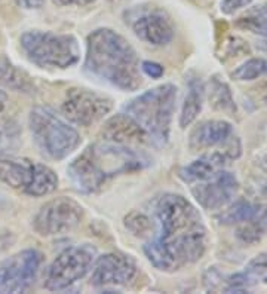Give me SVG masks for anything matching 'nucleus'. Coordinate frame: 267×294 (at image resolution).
<instances>
[{
  "label": "nucleus",
  "mask_w": 267,
  "mask_h": 294,
  "mask_svg": "<svg viewBox=\"0 0 267 294\" xmlns=\"http://www.w3.org/2000/svg\"><path fill=\"white\" fill-rule=\"evenodd\" d=\"M6 103H8V95H6V92H5V91H2V89H0V113L5 110Z\"/></svg>",
  "instance_id": "2f4dec72"
},
{
  "label": "nucleus",
  "mask_w": 267,
  "mask_h": 294,
  "mask_svg": "<svg viewBox=\"0 0 267 294\" xmlns=\"http://www.w3.org/2000/svg\"><path fill=\"white\" fill-rule=\"evenodd\" d=\"M264 282H266V285H267V278H266V281H264Z\"/></svg>",
  "instance_id": "c9c22d12"
},
{
  "label": "nucleus",
  "mask_w": 267,
  "mask_h": 294,
  "mask_svg": "<svg viewBox=\"0 0 267 294\" xmlns=\"http://www.w3.org/2000/svg\"><path fill=\"white\" fill-rule=\"evenodd\" d=\"M84 207L67 196L48 201L33 220V227L40 237H58L69 233L84 220Z\"/></svg>",
  "instance_id": "9b49d317"
},
{
  "label": "nucleus",
  "mask_w": 267,
  "mask_h": 294,
  "mask_svg": "<svg viewBox=\"0 0 267 294\" xmlns=\"http://www.w3.org/2000/svg\"><path fill=\"white\" fill-rule=\"evenodd\" d=\"M135 262L120 252H107L95 259L91 269V284L97 288L124 287L137 277Z\"/></svg>",
  "instance_id": "ddd939ff"
},
{
  "label": "nucleus",
  "mask_w": 267,
  "mask_h": 294,
  "mask_svg": "<svg viewBox=\"0 0 267 294\" xmlns=\"http://www.w3.org/2000/svg\"><path fill=\"white\" fill-rule=\"evenodd\" d=\"M221 210L223 211L217 215V220L221 224L233 226V224H242L254 220L261 210V205L239 199V201L230 202Z\"/></svg>",
  "instance_id": "412c9836"
},
{
  "label": "nucleus",
  "mask_w": 267,
  "mask_h": 294,
  "mask_svg": "<svg viewBox=\"0 0 267 294\" xmlns=\"http://www.w3.org/2000/svg\"><path fill=\"white\" fill-rule=\"evenodd\" d=\"M84 69L89 76L120 91H135L142 82L134 46L112 28H97L88 36Z\"/></svg>",
  "instance_id": "f257e3e1"
},
{
  "label": "nucleus",
  "mask_w": 267,
  "mask_h": 294,
  "mask_svg": "<svg viewBox=\"0 0 267 294\" xmlns=\"http://www.w3.org/2000/svg\"><path fill=\"white\" fill-rule=\"evenodd\" d=\"M58 187V175L52 168L43 164H34V171L31 182L24 190L27 195L40 198V196L51 195Z\"/></svg>",
  "instance_id": "4be33fe9"
},
{
  "label": "nucleus",
  "mask_w": 267,
  "mask_h": 294,
  "mask_svg": "<svg viewBox=\"0 0 267 294\" xmlns=\"http://www.w3.org/2000/svg\"><path fill=\"white\" fill-rule=\"evenodd\" d=\"M19 45L28 61L42 69L66 70L80 60V46L73 34L30 30L21 36Z\"/></svg>",
  "instance_id": "39448f33"
},
{
  "label": "nucleus",
  "mask_w": 267,
  "mask_h": 294,
  "mask_svg": "<svg viewBox=\"0 0 267 294\" xmlns=\"http://www.w3.org/2000/svg\"><path fill=\"white\" fill-rule=\"evenodd\" d=\"M112 98L88 88L67 89L61 103L63 116L73 125L84 128L98 124L112 112Z\"/></svg>",
  "instance_id": "9d476101"
},
{
  "label": "nucleus",
  "mask_w": 267,
  "mask_h": 294,
  "mask_svg": "<svg viewBox=\"0 0 267 294\" xmlns=\"http://www.w3.org/2000/svg\"><path fill=\"white\" fill-rule=\"evenodd\" d=\"M141 71L152 79H160L165 73V69L155 61H142L141 63Z\"/></svg>",
  "instance_id": "bb28decb"
},
{
  "label": "nucleus",
  "mask_w": 267,
  "mask_h": 294,
  "mask_svg": "<svg viewBox=\"0 0 267 294\" xmlns=\"http://www.w3.org/2000/svg\"><path fill=\"white\" fill-rule=\"evenodd\" d=\"M28 125L37 149L51 161H63L80 146L77 129L51 107H34L28 116Z\"/></svg>",
  "instance_id": "20e7f679"
},
{
  "label": "nucleus",
  "mask_w": 267,
  "mask_h": 294,
  "mask_svg": "<svg viewBox=\"0 0 267 294\" xmlns=\"http://www.w3.org/2000/svg\"><path fill=\"white\" fill-rule=\"evenodd\" d=\"M147 165L149 159L137 149L104 140L77 154L67 168V175L76 190L97 193L113 177L141 171Z\"/></svg>",
  "instance_id": "f03ea898"
},
{
  "label": "nucleus",
  "mask_w": 267,
  "mask_h": 294,
  "mask_svg": "<svg viewBox=\"0 0 267 294\" xmlns=\"http://www.w3.org/2000/svg\"><path fill=\"white\" fill-rule=\"evenodd\" d=\"M208 98L211 106L218 110V112L233 114L236 112V104L232 95V91L229 85L220 81L218 77H212L210 82V89H208Z\"/></svg>",
  "instance_id": "b1692460"
},
{
  "label": "nucleus",
  "mask_w": 267,
  "mask_h": 294,
  "mask_svg": "<svg viewBox=\"0 0 267 294\" xmlns=\"http://www.w3.org/2000/svg\"><path fill=\"white\" fill-rule=\"evenodd\" d=\"M239 190V182L235 174L220 169L210 179L195 183L192 195L205 210H221L229 205Z\"/></svg>",
  "instance_id": "4468645a"
},
{
  "label": "nucleus",
  "mask_w": 267,
  "mask_h": 294,
  "mask_svg": "<svg viewBox=\"0 0 267 294\" xmlns=\"http://www.w3.org/2000/svg\"><path fill=\"white\" fill-rule=\"evenodd\" d=\"M54 2L61 6H85L92 3L94 0H54Z\"/></svg>",
  "instance_id": "c756f323"
},
{
  "label": "nucleus",
  "mask_w": 267,
  "mask_h": 294,
  "mask_svg": "<svg viewBox=\"0 0 267 294\" xmlns=\"http://www.w3.org/2000/svg\"><path fill=\"white\" fill-rule=\"evenodd\" d=\"M150 215L155 224L150 238L167 239L203 226L196 207L177 193H163L156 198Z\"/></svg>",
  "instance_id": "0eeeda50"
},
{
  "label": "nucleus",
  "mask_w": 267,
  "mask_h": 294,
  "mask_svg": "<svg viewBox=\"0 0 267 294\" xmlns=\"http://www.w3.org/2000/svg\"><path fill=\"white\" fill-rule=\"evenodd\" d=\"M233 135V125L223 119H210L199 122L189 135L192 152H202L218 147Z\"/></svg>",
  "instance_id": "dca6fc26"
},
{
  "label": "nucleus",
  "mask_w": 267,
  "mask_h": 294,
  "mask_svg": "<svg viewBox=\"0 0 267 294\" xmlns=\"http://www.w3.org/2000/svg\"><path fill=\"white\" fill-rule=\"evenodd\" d=\"M125 227L137 238H150L155 230L150 212L144 211H131L125 217Z\"/></svg>",
  "instance_id": "a878e982"
},
{
  "label": "nucleus",
  "mask_w": 267,
  "mask_h": 294,
  "mask_svg": "<svg viewBox=\"0 0 267 294\" xmlns=\"http://www.w3.org/2000/svg\"><path fill=\"white\" fill-rule=\"evenodd\" d=\"M261 167H263V168L267 171V156L264 158V159H263V162H261Z\"/></svg>",
  "instance_id": "473e14b6"
},
{
  "label": "nucleus",
  "mask_w": 267,
  "mask_h": 294,
  "mask_svg": "<svg viewBox=\"0 0 267 294\" xmlns=\"http://www.w3.org/2000/svg\"><path fill=\"white\" fill-rule=\"evenodd\" d=\"M33 171H34V162L0 154V182L14 189L26 190L31 182Z\"/></svg>",
  "instance_id": "a211bd4d"
},
{
  "label": "nucleus",
  "mask_w": 267,
  "mask_h": 294,
  "mask_svg": "<svg viewBox=\"0 0 267 294\" xmlns=\"http://www.w3.org/2000/svg\"><path fill=\"white\" fill-rule=\"evenodd\" d=\"M254 223L257 224L260 229H261V232L264 233L267 230V207H261V210L258 212V215L255 217L253 220Z\"/></svg>",
  "instance_id": "c85d7f7f"
},
{
  "label": "nucleus",
  "mask_w": 267,
  "mask_h": 294,
  "mask_svg": "<svg viewBox=\"0 0 267 294\" xmlns=\"http://www.w3.org/2000/svg\"><path fill=\"white\" fill-rule=\"evenodd\" d=\"M177 88L172 84H163L132 98L124 109L140 124L155 146L163 147L169 140Z\"/></svg>",
  "instance_id": "7ed1b4c3"
},
{
  "label": "nucleus",
  "mask_w": 267,
  "mask_h": 294,
  "mask_svg": "<svg viewBox=\"0 0 267 294\" xmlns=\"http://www.w3.org/2000/svg\"><path fill=\"white\" fill-rule=\"evenodd\" d=\"M101 134L106 141H112L116 144H124L129 147L152 143L147 132L128 113H119L107 119L101 129Z\"/></svg>",
  "instance_id": "2eb2a0df"
},
{
  "label": "nucleus",
  "mask_w": 267,
  "mask_h": 294,
  "mask_svg": "<svg viewBox=\"0 0 267 294\" xmlns=\"http://www.w3.org/2000/svg\"><path fill=\"white\" fill-rule=\"evenodd\" d=\"M112 2H124V0H112Z\"/></svg>",
  "instance_id": "f704fd0d"
},
{
  "label": "nucleus",
  "mask_w": 267,
  "mask_h": 294,
  "mask_svg": "<svg viewBox=\"0 0 267 294\" xmlns=\"http://www.w3.org/2000/svg\"><path fill=\"white\" fill-rule=\"evenodd\" d=\"M253 0H221V11L227 15L235 14L240 9L247 8Z\"/></svg>",
  "instance_id": "cd10ccee"
},
{
  "label": "nucleus",
  "mask_w": 267,
  "mask_h": 294,
  "mask_svg": "<svg viewBox=\"0 0 267 294\" xmlns=\"http://www.w3.org/2000/svg\"><path fill=\"white\" fill-rule=\"evenodd\" d=\"M43 262L42 252L23 250L0 265V293H24L34 284Z\"/></svg>",
  "instance_id": "f8f14e48"
},
{
  "label": "nucleus",
  "mask_w": 267,
  "mask_h": 294,
  "mask_svg": "<svg viewBox=\"0 0 267 294\" xmlns=\"http://www.w3.org/2000/svg\"><path fill=\"white\" fill-rule=\"evenodd\" d=\"M236 27L247 30L253 34H258L261 37H267V2L250 8L238 16Z\"/></svg>",
  "instance_id": "5701e85b"
},
{
  "label": "nucleus",
  "mask_w": 267,
  "mask_h": 294,
  "mask_svg": "<svg viewBox=\"0 0 267 294\" xmlns=\"http://www.w3.org/2000/svg\"><path fill=\"white\" fill-rule=\"evenodd\" d=\"M263 192H264V195L267 196V186H264V190H263Z\"/></svg>",
  "instance_id": "72a5a7b5"
},
{
  "label": "nucleus",
  "mask_w": 267,
  "mask_h": 294,
  "mask_svg": "<svg viewBox=\"0 0 267 294\" xmlns=\"http://www.w3.org/2000/svg\"><path fill=\"white\" fill-rule=\"evenodd\" d=\"M97 259V248L92 244H76L61 251L48 267L45 288L61 291L84 280L91 272Z\"/></svg>",
  "instance_id": "6e6552de"
},
{
  "label": "nucleus",
  "mask_w": 267,
  "mask_h": 294,
  "mask_svg": "<svg viewBox=\"0 0 267 294\" xmlns=\"http://www.w3.org/2000/svg\"><path fill=\"white\" fill-rule=\"evenodd\" d=\"M229 162L230 159L220 149L214 150L211 153L203 154L199 159L193 161L192 164L183 167L180 169V179L189 184L203 182L214 175L217 171L224 169V165H227Z\"/></svg>",
  "instance_id": "f3484780"
},
{
  "label": "nucleus",
  "mask_w": 267,
  "mask_h": 294,
  "mask_svg": "<svg viewBox=\"0 0 267 294\" xmlns=\"http://www.w3.org/2000/svg\"><path fill=\"white\" fill-rule=\"evenodd\" d=\"M232 79L238 82H253L267 76V58H250L230 73Z\"/></svg>",
  "instance_id": "393cba45"
},
{
  "label": "nucleus",
  "mask_w": 267,
  "mask_h": 294,
  "mask_svg": "<svg viewBox=\"0 0 267 294\" xmlns=\"http://www.w3.org/2000/svg\"><path fill=\"white\" fill-rule=\"evenodd\" d=\"M205 92H207V88L200 77L193 76L189 79L187 94H186L183 106H181V113H180V126L181 128H187L196 121V117L199 116V113L202 112V107H203Z\"/></svg>",
  "instance_id": "6ab92c4d"
},
{
  "label": "nucleus",
  "mask_w": 267,
  "mask_h": 294,
  "mask_svg": "<svg viewBox=\"0 0 267 294\" xmlns=\"http://www.w3.org/2000/svg\"><path fill=\"white\" fill-rule=\"evenodd\" d=\"M18 2L27 9H39L45 3V0H18Z\"/></svg>",
  "instance_id": "7c9ffc66"
},
{
  "label": "nucleus",
  "mask_w": 267,
  "mask_h": 294,
  "mask_svg": "<svg viewBox=\"0 0 267 294\" xmlns=\"http://www.w3.org/2000/svg\"><path fill=\"white\" fill-rule=\"evenodd\" d=\"M0 86L18 92H34V84L24 70L12 64L6 56H0Z\"/></svg>",
  "instance_id": "aec40b11"
},
{
  "label": "nucleus",
  "mask_w": 267,
  "mask_h": 294,
  "mask_svg": "<svg viewBox=\"0 0 267 294\" xmlns=\"http://www.w3.org/2000/svg\"><path fill=\"white\" fill-rule=\"evenodd\" d=\"M207 244V230L200 226L167 239L150 238L144 245V254L156 269L175 272L202 259Z\"/></svg>",
  "instance_id": "423d86ee"
},
{
  "label": "nucleus",
  "mask_w": 267,
  "mask_h": 294,
  "mask_svg": "<svg viewBox=\"0 0 267 294\" xmlns=\"http://www.w3.org/2000/svg\"><path fill=\"white\" fill-rule=\"evenodd\" d=\"M124 19L132 33L142 42L153 46L168 45L175 34L169 14L152 3H141L124 12Z\"/></svg>",
  "instance_id": "1a4fd4ad"
}]
</instances>
